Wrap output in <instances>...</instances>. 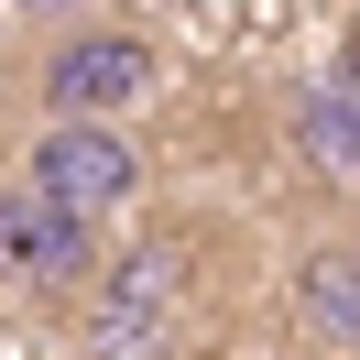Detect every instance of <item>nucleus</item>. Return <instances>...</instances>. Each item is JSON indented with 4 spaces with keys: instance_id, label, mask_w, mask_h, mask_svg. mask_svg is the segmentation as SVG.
<instances>
[{
    "instance_id": "5",
    "label": "nucleus",
    "mask_w": 360,
    "mask_h": 360,
    "mask_svg": "<svg viewBox=\"0 0 360 360\" xmlns=\"http://www.w3.org/2000/svg\"><path fill=\"white\" fill-rule=\"evenodd\" d=\"M284 316H295L306 349L360 360V229H316V240L284 262Z\"/></svg>"
},
{
    "instance_id": "6",
    "label": "nucleus",
    "mask_w": 360,
    "mask_h": 360,
    "mask_svg": "<svg viewBox=\"0 0 360 360\" xmlns=\"http://www.w3.org/2000/svg\"><path fill=\"white\" fill-rule=\"evenodd\" d=\"M284 142H295V164H306L328 197H349V207H360V44L338 55L328 77H306V88H295Z\"/></svg>"
},
{
    "instance_id": "1",
    "label": "nucleus",
    "mask_w": 360,
    "mask_h": 360,
    "mask_svg": "<svg viewBox=\"0 0 360 360\" xmlns=\"http://www.w3.org/2000/svg\"><path fill=\"white\" fill-rule=\"evenodd\" d=\"M164 88V44L120 11H77V22H33V55L11 66V110L33 120H131Z\"/></svg>"
},
{
    "instance_id": "7",
    "label": "nucleus",
    "mask_w": 360,
    "mask_h": 360,
    "mask_svg": "<svg viewBox=\"0 0 360 360\" xmlns=\"http://www.w3.org/2000/svg\"><path fill=\"white\" fill-rule=\"evenodd\" d=\"M11 22H77V11H110V0H0Z\"/></svg>"
},
{
    "instance_id": "2",
    "label": "nucleus",
    "mask_w": 360,
    "mask_h": 360,
    "mask_svg": "<svg viewBox=\"0 0 360 360\" xmlns=\"http://www.w3.org/2000/svg\"><path fill=\"white\" fill-rule=\"evenodd\" d=\"M88 316V360H186L197 338V229H142V240L98 251L77 284Z\"/></svg>"
},
{
    "instance_id": "3",
    "label": "nucleus",
    "mask_w": 360,
    "mask_h": 360,
    "mask_svg": "<svg viewBox=\"0 0 360 360\" xmlns=\"http://www.w3.org/2000/svg\"><path fill=\"white\" fill-rule=\"evenodd\" d=\"M22 186H44L55 207H77V219L110 229L120 207L153 197V153H142L120 120H33V142H22Z\"/></svg>"
},
{
    "instance_id": "4",
    "label": "nucleus",
    "mask_w": 360,
    "mask_h": 360,
    "mask_svg": "<svg viewBox=\"0 0 360 360\" xmlns=\"http://www.w3.org/2000/svg\"><path fill=\"white\" fill-rule=\"evenodd\" d=\"M98 251H110V229L77 219V207H55L44 186H0V295H33V306H77V284L98 273Z\"/></svg>"
}]
</instances>
